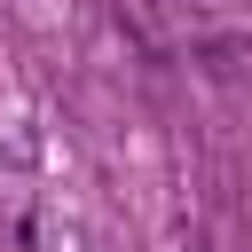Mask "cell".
<instances>
[{"mask_svg":"<svg viewBox=\"0 0 252 252\" xmlns=\"http://www.w3.org/2000/svg\"><path fill=\"white\" fill-rule=\"evenodd\" d=\"M189 55H197L205 71H236V63L252 55V39H244V32H197V39H189Z\"/></svg>","mask_w":252,"mask_h":252,"instance_id":"6da1fadb","label":"cell"}]
</instances>
